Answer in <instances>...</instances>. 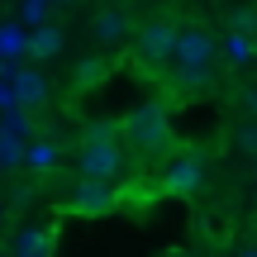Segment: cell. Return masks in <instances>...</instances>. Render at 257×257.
Listing matches in <instances>:
<instances>
[{
  "instance_id": "cell-1",
  "label": "cell",
  "mask_w": 257,
  "mask_h": 257,
  "mask_svg": "<svg viewBox=\"0 0 257 257\" xmlns=\"http://www.w3.org/2000/svg\"><path fill=\"white\" fill-rule=\"evenodd\" d=\"M124 124L119 119H91L81 128V153H76V167L86 176H119L124 167Z\"/></svg>"
},
{
  "instance_id": "cell-2",
  "label": "cell",
  "mask_w": 257,
  "mask_h": 257,
  "mask_svg": "<svg viewBox=\"0 0 257 257\" xmlns=\"http://www.w3.org/2000/svg\"><path fill=\"white\" fill-rule=\"evenodd\" d=\"M119 124H124V143L134 148L143 162L167 157V148H172V119H167L162 100H143L138 110H128Z\"/></svg>"
},
{
  "instance_id": "cell-3",
  "label": "cell",
  "mask_w": 257,
  "mask_h": 257,
  "mask_svg": "<svg viewBox=\"0 0 257 257\" xmlns=\"http://www.w3.org/2000/svg\"><path fill=\"white\" fill-rule=\"evenodd\" d=\"M176 38H181V29H176L172 19H148L134 34V62L143 67L148 76H157L162 67L176 62Z\"/></svg>"
},
{
  "instance_id": "cell-4",
  "label": "cell",
  "mask_w": 257,
  "mask_h": 257,
  "mask_svg": "<svg viewBox=\"0 0 257 257\" xmlns=\"http://www.w3.org/2000/svg\"><path fill=\"white\" fill-rule=\"evenodd\" d=\"M114 205H119V186H114L110 176H86L81 172V181L67 195V214H81V219H100Z\"/></svg>"
},
{
  "instance_id": "cell-5",
  "label": "cell",
  "mask_w": 257,
  "mask_h": 257,
  "mask_svg": "<svg viewBox=\"0 0 257 257\" xmlns=\"http://www.w3.org/2000/svg\"><path fill=\"white\" fill-rule=\"evenodd\" d=\"M200 186H205V157L200 153L172 157V162L162 167V176H157V191L162 195H181V200H191Z\"/></svg>"
},
{
  "instance_id": "cell-6",
  "label": "cell",
  "mask_w": 257,
  "mask_h": 257,
  "mask_svg": "<svg viewBox=\"0 0 257 257\" xmlns=\"http://www.w3.org/2000/svg\"><path fill=\"white\" fill-rule=\"evenodd\" d=\"M176 62L181 67H214V34L205 24H186L176 38Z\"/></svg>"
},
{
  "instance_id": "cell-7",
  "label": "cell",
  "mask_w": 257,
  "mask_h": 257,
  "mask_svg": "<svg viewBox=\"0 0 257 257\" xmlns=\"http://www.w3.org/2000/svg\"><path fill=\"white\" fill-rule=\"evenodd\" d=\"M10 95H15L19 110H34V114H38L53 91H48V76L38 72V67H19V72L10 76Z\"/></svg>"
},
{
  "instance_id": "cell-8",
  "label": "cell",
  "mask_w": 257,
  "mask_h": 257,
  "mask_svg": "<svg viewBox=\"0 0 257 257\" xmlns=\"http://www.w3.org/2000/svg\"><path fill=\"white\" fill-rule=\"evenodd\" d=\"M128 34H134V19H128L124 10H95V19H91V38H95L100 48H119Z\"/></svg>"
},
{
  "instance_id": "cell-9",
  "label": "cell",
  "mask_w": 257,
  "mask_h": 257,
  "mask_svg": "<svg viewBox=\"0 0 257 257\" xmlns=\"http://www.w3.org/2000/svg\"><path fill=\"white\" fill-rule=\"evenodd\" d=\"M0 252H19V257H48L57 252V233L53 229H19L15 238L0 243Z\"/></svg>"
},
{
  "instance_id": "cell-10",
  "label": "cell",
  "mask_w": 257,
  "mask_h": 257,
  "mask_svg": "<svg viewBox=\"0 0 257 257\" xmlns=\"http://www.w3.org/2000/svg\"><path fill=\"white\" fill-rule=\"evenodd\" d=\"M167 86H172L176 95H200V91L214 86V67H181V62H172Z\"/></svg>"
},
{
  "instance_id": "cell-11",
  "label": "cell",
  "mask_w": 257,
  "mask_h": 257,
  "mask_svg": "<svg viewBox=\"0 0 257 257\" xmlns=\"http://www.w3.org/2000/svg\"><path fill=\"white\" fill-rule=\"evenodd\" d=\"M105 76H110V57H81L76 62V76H72V91L86 95L95 86H105Z\"/></svg>"
},
{
  "instance_id": "cell-12",
  "label": "cell",
  "mask_w": 257,
  "mask_h": 257,
  "mask_svg": "<svg viewBox=\"0 0 257 257\" xmlns=\"http://www.w3.org/2000/svg\"><path fill=\"white\" fill-rule=\"evenodd\" d=\"M62 48H67V38H62V29H53V24L34 29V38H29V57H34V62H53Z\"/></svg>"
},
{
  "instance_id": "cell-13",
  "label": "cell",
  "mask_w": 257,
  "mask_h": 257,
  "mask_svg": "<svg viewBox=\"0 0 257 257\" xmlns=\"http://www.w3.org/2000/svg\"><path fill=\"white\" fill-rule=\"evenodd\" d=\"M229 29H233V34H243V38H257V5H238L229 15Z\"/></svg>"
},
{
  "instance_id": "cell-14",
  "label": "cell",
  "mask_w": 257,
  "mask_h": 257,
  "mask_svg": "<svg viewBox=\"0 0 257 257\" xmlns=\"http://www.w3.org/2000/svg\"><path fill=\"white\" fill-rule=\"evenodd\" d=\"M233 148L248 153V157H257V119H238V124H233Z\"/></svg>"
},
{
  "instance_id": "cell-15",
  "label": "cell",
  "mask_w": 257,
  "mask_h": 257,
  "mask_svg": "<svg viewBox=\"0 0 257 257\" xmlns=\"http://www.w3.org/2000/svg\"><path fill=\"white\" fill-rule=\"evenodd\" d=\"M252 43H257V38H252Z\"/></svg>"
}]
</instances>
